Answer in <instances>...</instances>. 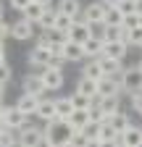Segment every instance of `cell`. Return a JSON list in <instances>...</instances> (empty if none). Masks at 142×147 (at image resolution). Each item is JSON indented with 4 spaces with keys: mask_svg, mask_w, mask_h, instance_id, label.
Returning a JSON list of instances; mask_svg holds the SVG:
<instances>
[{
    "mask_svg": "<svg viewBox=\"0 0 142 147\" xmlns=\"http://www.w3.org/2000/svg\"><path fill=\"white\" fill-rule=\"evenodd\" d=\"M42 137H45L47 147H68L71 137H74V129H71V123L63 121V118H53V121L45 123Z\"/></svg>",
    "mask_w": 142,
    "mask_h": 147,
    "instance_id": "6da1fadb",
    "label": "cell"
},
{
    "mask_svg": "<svg viewBox=\"0 0 142 147\" xmlns=\"http://www.w3.org/2000/svg\"><path fill=\"white\" fill-rule=\"evenodd\" d=\"M45 137H42V129L26 123L24 129H19V147H42Z\"/></svg>",
    "mask_w": 142,
    "mask_h": 147,
    "instance_id": "7a4b0ae2",
    "label": "cell"
},
{
    "mask_svg": "<svg viewBox=\"0 0 142 147\" xmlns=\"http://www.w3.org/2000/svg\"><path fill=\"white\" fill-rule=\"evenodd\" d=\"M5 123V129H11V131H19V129H24L26 123H29V118L21 113L16 105H11V108H5V113H3V118H0Z\"/></svg>",
    "mask_w": 142,
    "mask_h": 147,
    "instance_id": "3957f363",
    "label": "cell"
},
{
    "mask_svg": "<svg viewBox=\"0 0 142 147\" xmlns=\"http://www.w3.org/2000/svg\"><path fill=\"white\" fill-rule=\"evenodd\" d=\"M124 89L134 95V92H142V68L132 66V68H124Z\"/></svg>",
    "mask_w": 142,
    "mask_h": 147,
    "instance_id": "277c9868",
    "label": "cell"
},
{
    "mask_svg": "<svg viewBox=\"0 0 142 147\" xmlns=\"http://www.w3.org/2000/svg\"><path fill=\"white\" fill-rule=\"evenodd\" d=\"M105 11H108V8H105L103 3H90V5H87L84 11H82V21L84 24H90V26H100L103 24V18H105Z\"/></svg>",
    "mask_w": 142,
    "mask_h": 147,
    "instance_id": "5b68a950",
    "label": "cell"
},
{
    "mask_svg": "<svg viewBox=\"0 0 142 147\" xmlns=\"http://www.w3.org/2000/svg\"><path fill=\"white\" fill-rule=\"evenodd\" d=\"M47 63H50V47H45V45H34V50L29 53V66H34V68H40V74L47 68Z\"/></svg>",
    "mask_w": 142,
    "mask_h": 147,
    "instance_id": "8992f818",
    "label": "cell"
},
{
    "mask_svg": "<svg viewBox=\"0 0 142 147\" xmlns=\"http://www.w3.org/2000/svg\"><path fill=\"white\" fill-rule=\"evenodd\" d=\"M24 95H32V97H40V100H45V95H47V89H45V84H42V79L37 76V74H32V76H24Z\"/></svg>",
    "mask_w": 142,
    "mask_h": 147,
    "instance_id": "52a82bcc",
    "label": "cell"
},
{
    "mask_svg": "<svg viewBox=\"0 0 142 147\" xmlns=\"http://www.w3.org/2000/svg\"><path fill=\"white\" fill-rule=\"evenodd\" d=\"M90 37H92V26H90V24H84L82 18H76L74 26H71V32H68V40H71V42H76V45H84Z\"/></svg>",
    "mask_w": 142,
    "mask_h": 147,
    "instance_id": "ba28073f",
    "label": "cell"
},
{
    "mask_svg": "<svg viewBox=\"0 0 142 147\" xmlns=\"http://www.w3.org/2000/svg\"><path fill=\"white\" fill-rule=\"evenodd\" d=\"M116 142H118V144H124V147H142V129L132 123L124 134H118V137H116Z\"/></svg>",
    "mask_w": 142,
    "mask_h": 147,
    "instance_id": "9c48e42d",
    "label": "cell"
},
{
    "mask_svg": "<svg viewBox=\"0 0 142 147\" xmlns=\"http://www.w3.org/2000/svg\"><path fill=\"white\" fill-rule=\"evenodd\" d=\"M37 76L42 79V84H45L47 92H55L63 84V71H55V68H45L42 74H37Z\"/></svg>",
    "mask_w": 142,
    "mask_h": 147,
    "instance_id": "30bf717a",
    "label": "cell"
},
{
    "mask_svg": "<svg viewBox=\"0 0 142 147\" xmlns=\"http://www.w3.org/2000/svg\"><path fill=\"white\" fill-rule=\"evenodd\" d=\"M126 50H129V45H124V42H103V55L105 58L124 61L126 58Z\"/></svg>",
    "mask_w": 142,
    "mask_h": 147,
    "instance_id": "8fae6325",
    "label": "cell"
},
{
    "mask_svg": "<svg viewBox=\"0 0 142 147\" xmlns=\"http://www.w3.org/2000/svg\"><path fill=\"white\" fill-rule=\"evenodd\" d=\"M55 11L61 16H68V18H74V21H76L79 13H82V5H79V0H58Z\"/></svg>",
    "mask_w": 142,
    "mask_h": 147,
    "instance_id": "7c38bea8",
    "label": "cell"
},
{
    "mask_svg": "<svg viewBox=\"0 0 142 147\" xmlns=\"http://www.w3.org/2000/svg\"><path fill=\"white\" fill-rule=\"evenodd\" d=\"M11 37H16V40H32V37H34V24H29L26 18L16 21L11 26Z\"/></svg>",
    "mask_w": 142,
    "mask_h": 147,
    "instance_id": "4fadbf2b",
    "label": "cell"
},
{
    "mask_svg": "<svg viewBox=\"0 0 142 147\" xmlns=\"http://www.w3.org/2000/svg\"><path fill=\"white\" fill-rule=\"evenodd\" d=\"M61 55H63V58H66V63L71 61V63H74V61H82V58H87V55H84V47L82 45H76V42H66L63 47H61Z\"/></svg>",
    "mask_w": 142,
    "mask_h": 147,
    "instance_id": "5bb4252c",
    "label": "cell"
},
{
    "mask_svg": "<svg viewBox=\"0 0 142 147\" xmlns=\"http://www.w3.org/2000/svg\"><path fill=\"white\" fill-rule=\"evenodd\" d=\"M37 105H40V97H32V95H21L19 100H16V108H19L26 118L37 113Z\"/></svg>",
    "mask_w": 142,
    "mask_h": 147,
    "instance_id": "9a60e30c",
    "label": "cell"
},
{
    "mask_svg": "<svg viewBox=\"0 0 142 147\" xmlns=\"http://www.w3.org/2000/svg\"><path fill=\"white\" fill-rule=\"evenodd\" d=\"M66 121L71 123V129H74V131H84V126L90 123V110H74V113H71Z\"/></svg>",
    "mask_w": 142,
    "mask_h": 147,
    "instance_id": "2e32d148",
    "label": "cell"
},
{
    "mask_svg": "<svg viewBox=\"0 0 142 147\" xmlns=\"http://www.w3.org/2000/svg\"><path fill=\"white\" fill-rule=\"evenodd\" d=\"M84 79H92V82H100L103 79V68H100V61L97 58H90L84 63V71H82Z\"/></svg>",
    "mask_w": 142,
    "mask_h": 147,
    "instance_id": "e0dca14e",
    "label": "cell"
},
{
    "mask_svg": "<svg viewBox=\"0 0 142 147\" xmlns=\"http://www.w3.org/2000/svg\"><path fill=\"white\" fill-rule=\"evenodd\" d=\"M34 116H37V118H45V121H53V118H55V100H50V97L40 100L37 113H34Z\"/></svg>",
    "mask_w": 142,
    "mask_h": 147,
    "instance_id": "ac0fdd59",
    "label": "cell"
},
{
    "mask_svg": "<svg viewBox=\"0 0 142 147\" xmlns=\"http://www.w3.org/2000/svg\"><path fill=\"white\" fill-rule=\"evenodd\" d=\"M82 47H84L87 58H100V55H103V40H100V37H90Z\"/></svg>",
    "mask_w": 142,
    "mask_h": 147,
    "instance_id": "d6986e66",
    "label": "cell"
},
{
    "mask_svg": "<svg viewBox=\"0 0 142 147\" xmlns=\"http://www.w3.org/2000/svg\"><path fill=\"white\" fill-rule=\"evenodd\" d=\"M118 92H121V89H118L108 76H103V79L97 82V95H100V97H118Z\"/></svg>",
    "mask_w": 142,
    "mask_h": 147,
    "instance_id": "ffe728a7",
    "label": "cell"
},
{
    "mask_svg": "<svg viewBox=\"0 0 142 147\" xmlns=\"http://www.w3.org/2000/svg\"><path fill=\"white\" fill-rule=\"evenodd\" d=\"M74 113V105H71V97H55V118H68Z\"/></svg>",
    "mask_w": 142,
    "mask_h": 147,
    "instance_id": "44dd1931",
    "label": "cell"
},
{
    "mask_svg": "<svg viewBox=\"0 0 142 147\" xmlns=\"http://www.w3.org/2000/svg\"><path fill=\"white\" fill-rule=\"evenodd\" d=\"M76 95H84V97H95L97 95V82H92V79H79V84H76Z\"/></svg>",
    "mask_w": 142,
    "mask_h": 147,
    "instance_id": "7402d4cb",
    "label": "cell"
},
{
    "mask_svg": "<svg viewBox=\"0 0 142 147\" xmlns=\"http://www.w3.org/2000/svg\"><path fill=\"white\" fill-rule=\"evenodd\" d=\"M100 97V95H97ZM100 110L105 118H113L118 113V97H100Z\"/></svg>",
    "mask_w": 142,
    "mask_h": 147,
    "instance_id": "603a6c76",
    "label": "cell"
},
{
    "mask_svg": "<svg viewBox=\"0 0 142 147\" xmlns=\"http://www.w3.org/2000/svg\"><path fill=\"white\" fill-rule=\"evenodd\" d=\"M108 123L113 126V131H116V134H124V131H126V129L132 126L129 116H126V113H121V110H118V113H116L113 118H108Z\"/></svg>",
    "mask_w": 142,
    "mask_h": 147,
    "instance_id": "cb8c5ba5",
    "label": "cell"
},
{
    "mask_svg": "<svg viewBox=\"0 0 142 147\" xmlns=\"http://www.w3.org/2000/svg\"><path fill=\"white\" fill-rule=\"evenodd\" d=\"M42 13H45V5H40V3H29L26 11H24V18H26L29 24H37L40 18H42Z\"/></svg>",
    "mask_w": 142,
    "mask_h": 147,
    "instance_id": "d4e9b609",
    "label": "cell"
},
{
    "mask_svg": "<svg viewBox=\"0 0 142 147\" xmlns=\"http://www.w3.org/2000/svg\"><path fill=\"white\" fill-rule=\"evenodd\" d=\"M55 18H58V11L50 5V8H45V13H42L40 21H37V26H42V32H47V29L55 26Z\"/></svg>",
    "mask_w": 142,
    "mask_h": 147,
    "instance_id": "484cf974",
    "label": "cell"
},
{
    "mask_svg": "<svg viewBox=\"0 0 142 147\" xmlns=\"http://www.w3.org/2000/svg\"><path fill=\"white\" fill-rule=\"evenodd\" d=\"M100 68H103V76H113L116 71H121V61H113V58H105V55H100Z\"/></svg>",
    "mask_w": 142,
    "mask_h": 147,
    "instance_id": "4316f807",
    "label": "cell"
},
{
    "mask_svg": "<svg viewBox=\"0 0 142 147\" xmlns=\"http://www.w3.org/2000/svg\"><path fill=\"white\" fill-rule=\"evenodd\" d=\"M121 24H124V16L118 13V8H108V11H105L103 26H121Z\"/></svg>",
    "mask_w": 142,
    "mask_h": 147,
    "instance_id": "83f0119b",
    "label": "cell"
},
{
    "mask_svg": "<svg viewBox=\"0 0 142 147\" xmlns=\"http://www.w3.org/2000/svg\"><path fill=\"white\" fill-rule=\"evenodd\" d=\"M116 131H113V126L105 121V123H100V134H97V142H116Z\"/></svg>",
    "mask_w": 142,
    "mask_h": 147,
    "instance_id": "f1b7e54d",
    "label": "cell"
},
{
    "mask_svg": "<svg viewBox=\"0 0 142 147\" xmlns=\"http://www.w3.org/2000/svg\"><path fill=\"white\" fill-rule=\"evenodd\" d=\"M0 147H19V131L5 129V131L0 134Z\"/></svg>",
    "mask_w": 142,
    "mask_h": 147,
    "instance_id": "f546056e",
    "label": "cell"
},
{
    "mask_svg": "<svg viewBox=\"0 0 142 147\" xmlns=\"http://www.w3.org/2000/svg\"><path fill=\"white\" fill-rule=\"evenodd\" d=\"M71 97V105H74V110H90V105H92V100L90 97H84V95H68Z\"/></svg>",
    "mask_w": 142,
    "mask_h": 147,
    "instance_id": "4dcf8cb0",
    "label": "cell"
},
{
    "mask_svg": "<svg viewBox=\"0 0 142 147\" xmlns=\"http://www.w3.org/2000/svg\"><path fill=\"white\" fill-rule=\"evenodd\" d=\"M71 26H74V18H68V16H61V13H58V18H55V26H53V29H58V32L68 34V32H71Z\"/></svg>",
    "mask_w": 142,
    "mask_h": 147,
    "instance_id": "1f68e13d",
    "label": "cell"
},
{
    "mask_svg": "<svg viewBox=\"0 0 142 147\" xmlns=\"http://www.w3.org/2000/svg\"><path fill=\"white\" fill-rule=\"evenodd\" d=\"M142 24V18L137 16V13H129V16H124V24H121V29H126V32H132V29H137Z\"/></svg>",
    "mask_w": 142,
    "mask_h": 147,
    "instance_id": "d6a6232c",
    "label": "cell"
},
{
    "mask_svg": "<svg viewBox=\"0 0 142 147\" xmlns=\"http://www.w3.org/2000/svg\"><path fill=\"white\" fill-rule=\"evenodd\" d=\"M90 121H92V123H105V121H108V118L103 116L100 105H90Z\"/></svg>",
    "mask_w": 142,
    "mask_h": 147,
    "instance_id": "836d02e7",
    "label": "cell"
},
{
    "mask_svg": "<svg viewBox=\"0 0 142 147\" xmlns=\"http://www.w3.org/2000/svg\"><path fill=\"white\" fill-rule=\"evenodd\" d=\"M82 134L90 139V142H92V139H97V134H100V123H92V121H90V123L84 126V131H82Z\"/></svg>",
    "mask_w": 142,
    "mask_h": 147,
    "instance_id": "e575fe53",
    "label": "cell"
},
{
    "mask_svg": "<svg viewBox=\"0 0 142 147\" xmlns=\"http://www.w3.org/2000/svg\"><path fill=\"white\" fill-rule=\"evenodd\" d=\"M87 144H90V139H87L82 131H74V137H71V144H68V147H87Z\"/></svg>",
    "mask_w": 142,
    "mask_h": 147,
    "instance_id": "d590c367",
    "label": "cell"
},
{
    "mask_svg": "<svg viewBox=\"0 0 142 147\" xmlns=\"http://www.w3.org/2000/svg\"><path fill=\"white\" fill-rule=\"evenodd\" d=\"M116 8H118L121 16H129V13H134V0H121Z\"/></svg>",
    "mask_w": 142,
    "mask_h": 147,
    "instance_id": "8d00e7d4",
    "label": "cell"
},
{
    "mask_svg": "<svg viewBox=\"0 0 142 147\" xmlns=\"http://www.w3.org/2000/svg\"><path fill=\"white\" fill-rule=\"evenodd\" d=\"M63 63H66V58H63V55H50V63H47V68L63 71Z\"/></svg>",
    "mask_w": 142,
    "mask_h": 147,
    "instance_id": "74e56055",
    "label": "cell"
},
{
    "mask_svg": "<svg viewBox=\"0 0 142 147\" xmlns=\"http://www.w3.org/2000/svg\"><path fill=\"white\" fill-rule=\"evenodd\" d=\"M8 82H11V66L8 63H0V84L5 87Z\"/></svg>",
    "mask_w": 142,
    "mask_h": 147,
    "instance_id": "f35d334b",
    "label": "cell"
},
{
    "mask_svg": "<svg viewBox=\"0 0 142 147\" xmlns=\"http://www.w3.org/2000/svg\"><path fill=\"white\" fill-rule=\"evenodd\" d=\"M129 45H142V26L129 32Z\"/></svg>",
    "mask_w": 142,
    "mask_h": 147,
    "instance_id": "ab89813d",
    "label": "cell"
},
{
    "mask_svg": "<svg viewBox=\"0 0 142 147\" xmlns=\"http://www.w3.org/2000/svg\"><path fill=\"white\" fill-rule=\"evenodd\" d=\"M108 79H111V82H113L118 89H124V68H121V71H116L113 76H108Z\"/></svg>",
    "mask_w": 142,
    "mask_h": 147,
    "instance_id": "60d3db41",
    "label": "cell"
},
{
    "mask_svg": "<svg viewBox=\"0 0 142 147\" xmlns=\"http://www.w3.org/2000/svg\"><path fill=\"white\" fill-rule=\"evenodd\" d=\"M29 3H32V0H11V5H13L16 11H21V13L26 11V5H29Z\"/></svg>",
    "mask_w": 142,
    "mask_h": 147,
    "instance_id": "b9f144b4",
    "label": "cell"
},
{
    "mask_svg": "<svg viewBox=\"0 0 142 147\" xmlns=\"http://www.w3.org/2000/svg\"><path fill=\"white\" fill-rule=\"evenodd\" d=\"M132 108L142 110V92H134V95H132Z\"/></svg>",
    "mask_w": 142,
    "mask_h": 147,
    "instance_id": "7bdbcfd3",
    "label": "cell"
},
{
    "mask_svg": "<svg viewBox=\"0 0 142 147\" xmlns=\"http://www.w3.org/2000/svg\"><path fill=\"white\" fill-rule=\"evenodd\" d=\"M11 34V26H5V24H0V42L5 40V37Z\"/></svg>",
    "mask_w": 142,
    "mask_h": 147,
    "instance_id": "ee69618b",
    "label": "cell"
},
{
    "mask_svg": "<svg viewBox=\"0 0 142 147\" xmlns=\"http://www.w3.org/2000/svg\"><path fill=\"white\" fill-rule=\"evenodd\" d=\"M100 3H103V5H105V8H116V5H118V3H121V0H100Z\"/></svg>",
    "mask_w": 142,
    "mask_h": 147,
    "instance_id": "f6af8a7d",
    "label": "cell"
},
{
    "mask_svg": "<svg viewBox=\"0 0 142 147\" xmlns=\"http://www.w3.org/2000/svg\"><path fill=\"white\" fill-rule=\"evenodd\" d=\"M134 13L142 18V0H134Z\"/></svg>",
    "mask_w": 142,
    "mask_h": 147,
    "instance_id": "bcb514c9",
    "label": "cell"
},
{
    "mask_svg": "<svg viewBox=\"0 0 142 147\" xmlns=\"http://www.w3.org/2000/svg\"><path fill=\"white\" fill-rule=\"evenodd\" d=\"M0 63H5V45L0 42Z\"/></svg>",
    "mask_w": 142,
    "mask_h": 147,
    "instance_id": "7dc6e473",
    "label": "cell"
},
{
    "mask_svg": "<svg viewBox=\"0 0 142 147\" xmlns=\"http://www.w3.org/2000/svg\"><path fill=\"white\" fill-rule=\"evenodd\" d=\"M32 3H40V5H45V8H50V5H53V0H32Z\"/></svg>",
    "mask_w": 142,
    "mask_h": 147,
    "instance_id": "c3c4849f",
    "label": "cell"
},
{
    "mask_svg": "<svg viewBox=\"0 0 142 147\" xmlns=\"http://www.w3.org/2000/svg\"><path fill=\"white\" fill-rule=\"evenodd\" d=\"M100 147H118V142H100Z\"/></svg>",
    "mask_w": 142,
    "mask_h": 147,
    "instance_id": "681fc988",
    "label": "cell"
},
{
    "mask_svg": "<svg viewBox=\"0 0 142 147\" xmlns=\"http://www.w3.org/2000/svg\"><path fill=\"white\" fill-rule=\"evenodd\" d=\"M87 147H100V142H97V139H92V142L87 144Z\"/></svg>",
    "mask_w": 142,
    "mask_h": 147,
    "instance_id": "f907efd6",
    "label": "cell"
},
{
    "mask_svg": "<svg viewBox=\"0 0 142 147\" xmlns=\"http://www.w3.org/2000/svg\"><path fill=\"white\" fill-rule=\"evenodd\" d=\"M3 113H5V105H3V100H0V118H3Z\"/></svg>",
    "mask_w": 142,
    "mask_h": 147,
    "instance_id": "816d5d0a",
    "label": "cell"
},
{
    "mask_svg": "<svg viewBox=\"0 0 142 147\" xmlns=\"http://www.w3.org/2000/svg\"><path fill=\"white\" fill-rule=\"evenodd\" d=\"M3 131H5V123H3V121H0V134H3Z\"/></svg>",
    "mask_w": 142,
    "mask_h": 147,
    "instance_id": "f5cc1de1",
    "label": "cell"
},
{
    "mask_svg": "<svg viewBox=\"0 0 142 147\" xmlns=\"http://www.w3.org/2000/svg\"><path fill=\"white\" fill-rule=\"evenodd\" d=\"M3 92H5V87H3V84H0V100H3Z\"/></svg>",
    "mask_w": 142,
    "mask_h": 147,
    "instance_id": "db71d44e",
    "label": "cell"
},
{
    "mask_svg": "<svg viewBox=\"0 0 142 147\" xmlns=\"http://www.w3.org/2000/svg\"><path fill=\"white\" fill-rule=\"evenodd\" d=\"M0 24H3V8H0Z\"/></svg>",
    "mask_w": 142,
    "mask_h": 147,
    "instance_id": "11a10c76",
    "label": "cell"
},
{
    "mask_svg": "<svg viewBox=\"0 0 142 147\" xmlns=\"http://www.w3.org/2000/svg\"><path fill=\"white\" fill-rule=\"evenodd\" d=\"M139 68H142V61H139Z\"/></svg>",
    "mask_w": 142,
    "mask_h": 147,
    "instance_id": "9f6ffc18",
    "label": "cell"
},
{
    "mask_svg": "<svg viewBox=\"0 0 142 147\" xmlns=\"http://www.w3.org/2000/svg\"><path fill=\"white\" fill-rule=\"evenodd\" d=\"M118 147H124V144H118Z\"/></svg>",
    "mask_w": 142,
    "mask_h": 147,
    "instance_id": "6f0895ef",
    "label": "cell"
},
{
    "mask_svg": "<svg viewBox=\"0 0 142 147\" xmlns=\"http://www.w3.org/2000/svg\"><path fill=\"white\" fill-rule=\"evenodd\" d=\"M139 113H142V110H139Z\"/></svg>",
    "mask_w": 142,
    "mask_h": 147,
    "instance_id": "680465c9",
    "label": "cell"
}]
</instances>
